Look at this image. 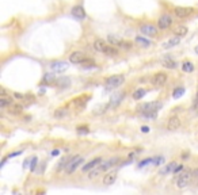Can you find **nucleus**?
Returning a JSON list of instances; mask_svg holds the SVG:
<instances>
[{"instance_id":"nucleus-27","label":"nucleus","mask_w":198,"mask_h":195,"mask_svg":"<svg viewBox=\"0 0 198 195\" xmlns=\"http://www.w3.org/2000/svg\"><path fill=\"white\" fill-rule=\"evenodd\" d=\"M12 105V99L7 96H0V109H7Z\"/></svg>"},{"instance_id":"nucleus-33","label":"nucleus","mask_w":198,"mask_h":195,"mask_svg":"<svg viewBox=\"0 0 198 195\" xmlns=\"http://www.w3.org/2000/svg\"><path fill=\"white\" fill-rule=\"evenodd\" d=\"M38 164H39V162H38V157H37V156H33V157H31V162H30V168H29V170H30L31 172H35Z\"/></svg>"},{"instance_id":"nucleus-19","label":"nucleus","mask_w":198,"mask_h":195,"mask_svg":"<svg viewBox=\"0 0 198 195\" xmlns=\"http://www.w3.org/2000/svg\"><path fill=\"white\" fill-rule=\"evenodd\" d=\"M176 162L175 161H172V162H168V164L166 165H163V168L159 171V174L160 175H168V174H174V171H175V168H176Z\"/></svg>"},{"instance_id":"nucleus-41","label":"nucleus","mask_w":198,"mask_h":195,"mask_svg":"<svg viewBox=\"0 0 198 195\" xmlns=\"http://www.w3.org/2000/svg\"><path fill=\"white\" fill-rule=\"evenodd\" d=\"M12 96H14L15 99H18V100H23V99H25V95H23V94H19V92H14V94H12Z\"/></svg>"},{"instance_id":"nucleus-42","label":"nucleus","mask_w":198,"mask_h":195,"mask_svg":"<svg viewBox=\"0 0 198 195\" xmlns=\"http://www.w3.org/2000/svg\"><path fill=\"white\" fill-rule=\"evenodd\" d=\"M193 109H194V110L198 109V92H197L196 98H194V102H193Z\"/></svg>"},{"instance_id":"nucleus-28","label":"nucleus","mask_w":198,"mask_h":195,"mask_svg":"<svg viewBox=\"0 0 198 195\" xmlns=\"http://www.w3.org/2000/svg\"><path fill=\"white\" fill-rule=\"evenodd\" d=\"M194 68H196L194 67V64L191 63V61H189V60L184 61V63L182 64V71L183 72H186V73H191L194 71Z\"/></svg>"},{"instance_id":"nucleus-29","label":"nucleus","mask_w":198,"mask_h":195,"mask_svg":"<svg viewBox=\"0 0 198 195\" xmlns=\"http://www.w3.org/2000/svg\"><path fill=\"white\" fill-rule=\"evenodd\" d=\"M67 115H68V110L64 109V107H60V109H57L54 111V118L61 119V118H65Z\"/></svg>"},{"instance_id":"nucleus-18","label":"nucleus","mask_w":198,"mask_h":195,"mask_svg":"<svg viewBox=\"0 0 198 195\" xmlns=\"http://www.w3.org/2000/svg\"><path fill=\"white\" fill-rule=\"evenodd\" d=\"M101 162H102V159L97 157V159H94V160H91L90 162H85V164L83 165V168H81V171L83 172H90V171L94 170V168H97Z\"/></svg>"},{"instance_id":"nucleus-31","label":"nucleus","mask_w":198,"mask_h":195,"mask_svg":"<svg viewBox=\"0 0 198 195\" xmlns=\"http://www.w3.org/2000/svg\"><path fill=\"white\" fill-rule=\"evenodd\" d=\"M187 31H189V30H187L186 26H179V27L175 29V31H174V32H175V35H178V37L182 38V37H184V35L187 34Z\"/></svg>"},{"instance_id":"nucleus-32","label":"nucleus","mask_w":198,"mask_h":195,"mask_svg":"<svg viewBox=\"0 0 198 195\" xmlns=\"http://www.w3.org/2000/svg\"><path fill=\"white\" fill-rule=\"evenodd\" d=\"M163 67L164 68H168V69H175L176 68V63L172 60H164L163 61Z\"/></svg>"},{"instance_id":"nucleus-37","label":"nucleus","mask_w":198,"mask_h":195,"mask_svg":"<svg viewBox=\"0 0 198 195\" xmlns=\"http://www.w3.org/2000/svg\"><path fill=\"white\" fill-rule=\"evenodd\" d=\"M42 81H44V83H52V81H56V76H53V75L52 73H46L45 76H44V79H42Z\"/></svg>"},{"instance_id":"nucleus-21","label":"nucleus","mask_w":198,"mask_h":195,"mask_svg":"<svg viewBox=\"0 0 198 195\" xmlns=\"http://www.w3.org/2000/svg\"><path fill=\"white\" fill-rule=\"evenodd\" d=\"M56 86L60 87V88H68L69 86H71V79H69L68 76H62V77H58V79H56Z\"/></svg>"},{"instance_id":"nucleus-45","label":"nucleus","mask_w":198,"mask_h":195,"mask_svg":"<svg viewBox=\"0 0 198 195\" xmlns=\"http://www.w3.org/2000/svg\"><path fill=\"white\" fill-rule=\"evenodd\" d=\"M193 172V178H196V179H198V168H196V170H193L191 171Z\"/></svg>"},{"instance_id":"nucleus-38","label":"nucleus","mask_w":198,"mask_h":195,"mask_svg":"<svg viewBox=\"0 0 198 195\" xmlns=\"http://www.w3.org/2000/svg\"><path fill=\"white\" fill-rule=\"evenodd\" d=\"M141 115L144 117V118H148V119H156V117H157V111H152V113H144V114H141Z\"/></svg>"},{"instance_id":"nucleus-44","label":"nucleus","mask_w":198,"mask_h":195,"mask_svg":"<svg viewBox=\"0 0 198 195\" xmlns=\"http://www.w3.org/2000/svg\"><path fill=\"white\" fill-rule=\"evenodd\" d=\"M50 155H52V156H58V155H60V151H58V149H53Z\"/></svg>"},{"instance_id":"nucleus-22","label":"nucleus","mask_w":198,"mask_h":195,"mask_svg":"<svg viewBox=\"0 0 198 195\" xmlns=\"http://www.w3.org/2000/svg\"><path fill=\"white\" fill-rule=\"evenodd\" d=\"M134 42H136L138 46H141V48H149L151 45H152V42H151L149 40H147V38L141 37V35H138V37H136V40H134Z\"/></svg>"},{"instance_id":"nucleus-43","label":"nucleus","mask_w":198,"mask_h":195,"mask_svg":"<svg viewBox=\"0 0 198 195\" xmlns=\"http://www.w3.org/2000/svg\"><path fill=\"white\" fill-rule=\"evenodd\" d=\"M183 170V165L180 164V165H176V168H175V171H174V174H178V172H180Z\"/></svg>"},{"instance_id":"nucleus-2","label":"nucleus","mask_w":198,"mask_h":195,"mask_svg":"<svg viewBox=\"0 0 198 195\" xmlns=\"http://www.w3.org/2000/svg\"><path fill=\"white\" fill-rule=\"evenodd\" d=\"M107 42L110 45H113V46H115V48H122V49H129V48L133 46L132 42H128V41L122 40V38L117 37V35H113V34L107 37Z\"/></svg>"},{"instance_id":"nucleus-13","label":"nucleus","mask_w":198,"mask_h":195,"mask_svg":"<svg viewBox=\"0 0 198 195\" xmlns=\"http://www.w3.org/2000/svg\"><path fill=\"white\" fill-rule=\"evenodd\" d=\"M125 96H126V92H125V91H121V92H118V94H114V95L110 98V100H109L110 107H113V109L114 107H118L120 106V103L125 99Z\"/></svg>"},{"instance_id":"nucleus-26","label":"nucleus","mask_w":198,"mask_h":195,"mask_svg":"<svg viewBox=\"0 0 198 195\" xmlns=\"http://www.w3.org/2000/svg\"><path fill=\"white\" fill-rule=\"evenodd\" d=\"M145 95H147V90H145V88H137V90L133 92L132 98H133L134 100H140L141 98H144Z\"/></svg>"},{"instance_id":"nucleus-12","label":"nucleus","mask_w":198,"mask_h":195,"mask_svg":"<svg viewBox=\"0 0 198 195\" xmlns=\"http://www.w3.org/2000/svg\"><path fill=\"white\" fill-rule=\"evenodd\" d=\"M68 63H65V61H54V63L50 64V69L53 71L54 73H62L65 72V71L68 69Z\"/></svg>"},{"instance_id":"nucleus-14","label":"nucleus","mask_w":198,"mask_h":195,"mask_svg":"<svg viewBox=\"0 0 198 195\" xmlns=\"http://www.w3.org/2000/svg\"><path fill=\"white\" fill-rule=\"evenodd\" d=\"M117 176H118L117 170L107 171V174L103 176V184L105 186H111V184H114L115 180H117Z\"/></svg>"},{"instance_id":"nucleus-48","label":"nucleus","mask_w":198,"mask_h":195,"mask_svg":"<svg viewBox=\"0 0 198 195\" xmlns=\"http://www.w3.org/2000/svg\"><path fill=\"white\" fill-rule=\"evenodd\" d=\"M194 52H196V53L198 54V46H196V48H194Z\"/></svg>"},{"instance_id":"nucleus-17","label":"nucleus","mask_w":198,"mask_h":195,"mask_svg":"<svg viewBox=\"0 0 198 195\" xmlns=\"http://www.w3.org/2000/svg\"><path fill=\"white\" fill-rule=\"evenodd\" d=\"M179 128H180V119L178 118L176 115L170 117V119H168V122H167V129L170 130V132H174V130H178Z\"/></svg>"},{"instance_id":"nucleus-30","label":"nucleus","mask_w":198,"mask_h":195,"mask_svg":"<svg viewBox=\"0 0 198 195\" xmlns=\"http://www.w3.org/2000/svg\"><path fill=\"white\" fill-rule=\"evenodd\" d=\"M184 92H186L184 87H176V88L172 91V98L174 99H179L182 95H184Z\"/></svg>"},{"instance_id":"nucleus-35","label":"nucleus","mask_w":198,"mask_h":195,"mask_svg":"<svg viewBox=\"0 0 198 195\" xmlns=\"http://www.w3.org/2000/svg\"><path fill=\"white\" fill-rule=\"evenodd\" d=\"M76 132H77V134H88L90 129H88V126H77Z\"/></svg>"},{"instance_id":"nucleus-16","label":"nucleus","mask_w":198,"mask_h":195,"mask_svg":"<svg viewBox=\"0 0 198 195\" xmlns=\"http://www.w3.org/2000/svg\"><path fill=\"white\" fill-rule=\"evenodd\" d=\"M90 99H91V95L88 94V95H83V96H79V98H76V99L73 100V105H75V107L76 109H84L85 107V105H87L88 102H90Z\"/></svg>"},{"instance_id":"nucleus-23","label":"nucleus","mask_w":198,"mask_h":195,"mask_svg":"<svg viewBox=\"0 0 198 195\" xmlns=\"http://www.w3.org/2000/svg\"><path fill=\"white\" fill-rule=\"evenodd\" d=\"M75 156H67V157H62L60 161H58V164H57V170L58 171H61V170H65V167L69 164V161L73 159Z\"/></svg>"},{"instance_id":"nucleus-25","label":"nucleus","mask_w":198,"mask_h":195,"mask_svg":"<svg viewBox=\"0 0 198 195\" xmlns=\"http://www.w3.org/2000/svg\"><path fill=\"white\" fill-rule=\"evenodd\" d=\"M180 42V37H178V35H175L174 38H171L170 41H167L166 44L163 45V48L164 49H171V48H174V46H176Z\"/></svg>"},{"instance_id":"nucleus-8","label":"nucleus","mask_w":198,"mask_h":195,"mask_svg":"<svg viewBox=\"0 0 198 195\" xmlns=\"http://www.w3.org/2000/svg\"><path fill=\"white\" fill-rule=\"evenodd\" d=\"M118 161H120V157H111V159H109V160H106V161H102L101 164L97 167V170L99 172H107L111 167H114Z\"/></svg>"},{"instance_id":"nucleus-3","label":"nucleus","mask_w":198,"mask_h":195,"mask_svg":"<svg viewBox=\"0 0 198 195\" xmlns=\"http://www.w3.org/2000/svg\"><path fill=\"white\" fill-rule=\"evenodd\" d=\"M83 162H84V157H80V156H75V157L72 159L71 161H69V164L67 165V167H65L64 172L67 175H72L79 167H80L81 164H83Z\"/></svg>"},{"instance_id":"nucleus-4","label":"nucleus","mask_w":198,"mask_h":195,"mask_svg":"<svg viewBox=\"0 0 198 195\" xmlns=\"http://www.w3.org/2000/svg\"><path fill=\"white\" fill-rule=\"evenodd\" d=\"M125 83V76L124 75H114V76L107 77L105 84H106L107 88H117V87L122 86Z\"/></svg>"},{"instance_id":"nucleus-10","label":"nucleus","mask_w":198,"mask_h":195,"mask_svg":"<svg viewBox=\"0 0 198 195\" xmlns=\"http://www.w3.org/2000/svg\"><path fill=\"white\" fill-rule=\"evenodd\" d=\"M88 57L85 56L83 52H72L71 54H69V61H71L72 64H83L84 61H87Z\"/></svg>"},{"instance_id":"nucleus-34","label":"nucleus","mask_w":198,"mask_h":195,"mask_svg":"<svg viewBox=\"0 0 198 195\" xmlns=\"http://www.w3.org/2000/svg\"><path fill=\"white\" fill-rule=\"evenodd\" d=\"M151 162H153V157H148V159H144V160H141L140 162H138L137 167L138 168H144V167H147L148 164H151Z\"/></svg>"},{"instance_id":"nucleus-24","label":"nucleus","mask_w":198,"mask_h":195,"mask_svg":"<svg viewBox=\"0 0 198 195\" xmlns=\"http://www.w3.org/2000/svg\"><path fill=\"white\" fill-rule=\"evenodd\" d=\"M8 113L12 115H19L23 113V106L22 105H11L8 107Z\"/></svg>"},{"instance_id":"nucleus-6","label":"nucleus","mask_w":198,"mask_h":195,"mask_svg":"<svg viewBox=\"0 0 198 195\" xmlns=\"http://www.w3.org/2000/svg\"><path fill=\"white\" fill-rule=\"evenodd\" d=\"M193 178V172L190 171H183L182 174L176 179V187L178 188H184L187 184L190 183V179Z\"/></svg>"},{"instance_id":"nucleus-5","label":"nucleus","mask_w":198,"mask_h":195,"mask_svg":"<svg viewBox=\"0 0 198 195\" xmlns=\"http://www.w3.org/2000/svg\"><path fill=\"white\" fill-rule=\"evenodd\" d=\"M167 79H168V75L166 72H156L152 76L151 83H152V86L156 87V88H161V87L167 83Z\"/></svg>"},{"instance_id":"nucleus-40","label":"nucleus","mask_w":198,"mask_h":195,"mask_svg":"<svg viewBox=\"0 0 198 195\" xmlns=\"http://www.w3.org/2000/svg\"><path fill=\"white\" fill-rule=\"evenodd\" d=\"M23 153V151H15V152H12V153H10L7 156V159H12V157H16V156H19V155H22Z\"/></svg>"},{"instance_id":"nucleus-46","label":"nucleus","mask_w":198,"mask_h":195,"mask_svg":"<svg viewBox=\"0 0 198 195\" xmlns=\"http://www.w3.org/2000/svg\"><path fill=\"white\" fill-rule=\"evenodd\" d=\"M141 132H143V133H148V132H149V128H148V126H141Z\"/></svg>"},{"instance_id":"nucleus-36","label":"nucleus","mask_w":198,"mask_h":195,"mask_svg":"<svg viewBox=\"0 0 198 195\" xmlns=\"http://www.w3.org/2000/svg\"><path fill=\"white\" fill-rule=\"evenodd\" d=\"M45 168H46V161L39 162V164H38V168L35 170V174H37V175H42V174L45 172Z\"/></svg>"},{"instance_id":"nucleus-7","label":"nucleus","mask_w":198,"mask_h":195,"mask_svg":"<svg viewBox=\"0 0 198 195\" xmlns=\"http://www.w3.org/2000/svg\"><path fill=\"white\" fill-rule=\"evenodd\" d=\"M157 31H159V27H156L155 25L145 23L143 26H140V32L143 35H147V37H156Z\"/></svg>"},{"instance_id":"nucleus-20","label":"nucleus","mask_w":198,"mask_h":195,"mask_svg":"<svg viewBox=\"0 0 198 195\" xmlns=\"http://www.w3.org/2000/svg\"><path fill=\"white\" fill-rule=\"evenodd\" d=\"M109 46V42H105L103 40H95L94 41V49L99 53H105V50Z\"/></svg>"},{"instance_id":"nucleus-39","label":"nucleus","mask_w":198,"mask_h":195,"mask_svg":"<svg viewBox=\"0 0 198 195\" xmlns=\"http://www.w3.org/2000/svg\"><path fill=\"white\" fill-rule=\"evenodd\" d=\"M164 162V157L163 156H155L153 157V164L155 165H161Z\"/></svg>"},{"instance_id":"nucleus-9","label":"nucleus","mask_w":198,"mask_h":195,"mask_svg":"<svg viewBox=\"0 0 198 195\" xmlns=\"http://www.w3.org/2000/svg\"><path fill=\"white\" fill-rule=\"evenodd\" d=\"M172 23H174L172 18L167 14H163L159 19H157V27H159L160 30H167L168 27L172 26Z\"/></svg>"},{"instance_id":"nucleus-15","label":"nucleus","mask_w":198,"mask_h":195,"mask_svg":"<svg viewBox=\"0 0 198 195\" xmlns=\"http://www.w3.org/2000/svg\"><path fill=\"white\" fill-rule=\"evenodd\" d=\"M71 14H72L73 18L79 19V21H83V19H85V16H87V14H85V11H84V8H83V6H75V7L72 8Z\"/></svg>"},{"instance_id":"nucleus-47","label":"nucleus","mask_w":198,"mask_h":195,"mask_svg":"<svg viewBox=\"0 0 198 195\" xmlns=\"http://www.w3.org/2000/svg\"><path fill=\"white\" fill-rule=\"evenodd\" d=\"M6 94H7V91H6V88H2V96H6Z\"/></svg>"},{"instance_id":"nucleus-11","label":"nucleus","mask_w":198,"mask_h":195,"mask_svg":"<svg viewBox=\"0 0 198 195\" xmlns=\"http://www.w3.org/2000/svg\"><path fill=\"white\" fill-rule=\"evenodd\" d=\"M193 12H194L193 7H175L174 8V14H175L178 18H180V19L187 18V16H190Z\"/></svg>"},{"instance_id":"nucleus-1","label":"nucleus","mask_w":198,"mask_h":195,"mask_svg":"<svg viewBox=\"0 0 198 195\" xmlns=\"http://www.w3.org/2000/svg\"><path fill=\"white\" fill-rule=\"evenodd\" d=\"M161 107H163V103L159 102V100H153V102H145L143 105L137 106V111L140 114L152 113V111H159Z\"/></svg>"}]
</instances>
